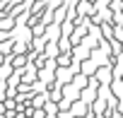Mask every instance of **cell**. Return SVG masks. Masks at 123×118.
I'll list each match as a JSON object with an SVG mask.
<instances>
[{
    "mask_svg": "<svg viewBox=\"0 0 123 118\" xmlns=\"http://www.w3.org/2000/svg\"><path fill=\"white\" fill-rule=\"evenodd\" d=\"M31 116H34V118H43V116H46V111H43V108H36Z\"/></svg>",
    "mask_w": 123,
    "mask_h": 118,
    "instance_id": "6da1fadb",
    "label": "cell"
}]
</instances>
